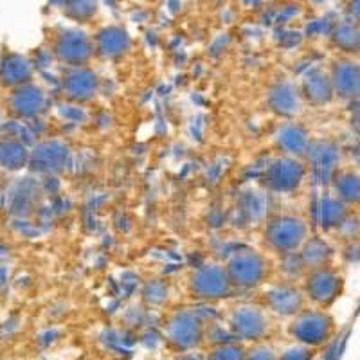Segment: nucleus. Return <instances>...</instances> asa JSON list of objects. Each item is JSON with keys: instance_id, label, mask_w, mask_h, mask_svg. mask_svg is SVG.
Masks as SVG:
<instances>
[{"instance_id": "19", "label": "nucleus", "mask_w": 360, "mask_h": 360, "mask_svg": "<svg viewBox=\"0 0 360 360\" xmlns=\"http://www.w3.org/2000/svg\"><path fill=\"white\" fill-rule=\"evenodd\" d=\"M346 217H348V209L342 202L337 200L335 197L321 198L317 205V220L323 229H339V225L346 220Z\"/></svg>"}, {"instance_id": "14", "label": "nucleus", "mask_w": 360, "mask_h": 360, "mask_svg": "<svg viewBox=\"0 0 360 360\" xmlns=\"http://www.w3.org/2000/svg\"><path fill=\"white\" fill-rule=\"evenodd\" d=\"M301 96H303L308 103L315 105V107L328 105V103L333 99V96H335L330 74H324L323 70H311L307 78L303 79Z\"/></svg>"}, {"instance_id": "27", "label": "nucleus", "mask_w": 360, "mask_h": 360, "mask_svg": "<svg viewBox=\"0 0 360 360\" xmlns=\"http://www.w3.org/2000/svg\"><path fill=\"white\" fill-rule=\"evenodd\" d=\"M67 13L74 18H89L96 13V0H69Z\"/></svg>"}, {"instance_id": "20", "label": "nucleus", "mask_w": 360, "mask_h": 360, "mask_svg": "<svg viewBox=\"0 0 360 360\" xmlns=\"http://www.w3.org/2000/svg\"><path fill=\"white\" fill-rule=\"evenodd\" d=\"M13 107L20 115H37L38 112L44 110L45 107V96L40 89H34V86H25L20 92L15 94L13 98Z\"/></svg>"}, {"instance_id": "15", "label": "nucleus", "mask_w": 360, "mask_h": 360, "mask_svg": "<svg viewBox=\"0 0 360 360\" xmlns=\"http://www.w3.org/2000/svg\"><path fill=\"white\" fill-rule=\"evenodd\" d=\"M96 53L107 60H115L128 53L130 49V37L121 27H107L96 38Z\"/></svg>"}, {"instance_id": "23", "label": "nucleus", "mask_w": 360, "mask_h": 360, "mask_svg": "<svg viewBox=\"0 0 360 360\" xmlns=\"http://www.w3.org/2000/svg\"><path fill=\"white\" fill-rule=\"evenodd\" d=\"M25 159H27V153H25V148L20 143H17V141L0 143V164L4 168H20L22 164L25 162Z\"/></svg>"}, {"instance_id": "31", "label": "nucleus", "mask_w": 360, "mask_h": 360, "mask_svg": "<svg viewBox=\"0 0 360 360\" xmlns=\"http://www.w3.org/2000/svg\"><path fill=\"white\" fill-rule=\"evenodd\" d=\"M349 15L356 24H360V0H352L349 2Z\"/></svg>"}, {"instance_id": "26", "label": "nucleus", "mask_w": 360, "mask_h": 360, "mask_svg": "<svg viewBox=\"0 0 360 360\" xmlns=\"http://www.w3.org/2000/svg\"><path fill=\"white\" fill-rule=\"evenodd\" d=\"M207 360H245V349L234 342L217 344L207 355Z\"/></svg>"}, {"instance_id": "6", "label": "nucleus", "mask_w": 360, "mask_h": 360, "mask_svg": "<svg viewBox=\"0 0 360 360\" xmlns=\"http://www.w3.org/2000/svg\"><path fill=\"white\" fill-rule=\"evenodd\" d=\"M344 290V279L337 270L330 266L310 270L304 279V295L310 299L317 308L332 307Z\"/></svg>"}, {"instance_id": "2", "label": "nucleus", "mask_w": 360, "mask_h": 360, "mask_svg": "<svg viewBox=\"0 0 360 360\" xmlns=\"http://www.w3.org/2000/svg\"><path fill=\"white\" fill-rule=\"evenodd\" d=\"M308 240V225L303 218L294 214H281L269 221L265 229V242L272 250L285 256L295 254Z\"/></svg>"}, {"instance_id": "24", "label": "nucleus", "mask_w": 360, "mask_h": 360, "mask_svg": "<svg viewBox=\"0 0 360 360\" xmlns=\"http://www.w3.org/2000/svg\"><path fill=\"white\" fill-rule=\"evenodd\" d=\"M333 41L339 49L346 51V53H353L360 47V31L356 25L342 24L335 29L333 33Z\"/></svg>"}, {"instance_id": "25", "label": "nucleus", "mask_w": 360, "mask_h": 360, "mask_svg": "<svg viewBox=\"0 0 360 360\" xmlns=\"http://www.w3.org/2000/svg\"><path fill=\"white\" fill-rule=\"evenodd\" d=\"M29 74H31V67L20 56H11L8 60V63L2 67V76L6 78L4 82L8 83L25 82L29 78Z\"/></svg>"}, {"instance_id": "4", "label": "nucleus", "mask_w": 360, "mask_h": 360, "mask_svg": "<svg viewBox=\"0 0 360 360\" xmlns=\"http://www.w3.org/2000/svg\"><path fill=\"white\" fill-rule=\"evenodd\" d=\"M164 335L180 353H189L204 339V323L195 311L179 310L164 324Z\"/></svg>"}, {"instance_id": "8", "label": "nucleus", "mask_w": 360, "mask_h": 360, "mask_svg": "<svg viewBox=\"0 0 360 360\" xmlns=\"http://www.w3.org/2000/svg\"><path fill=\"white\" fill-rule=\"evenodd\" d=\"M231 330L242 340H262L269 332V317L258 307L243 304L231 314Z\"/></svg>"}, {"instance_id": "16", "label": "nucleus", "mask_w": 360, "mask_h": 360, "mask_svg": "<svg viewBox=\"0 0 360 360\" xmlns=\"http://www.w3.org/2000/svg\"><path fill=\"white\" fill-rule=\"evenodd\" d=\"M333 256L332 247L324 242L323 238H308L304 245L301 247V252H299V262L303 265V269H307L308 272L315 269H323L328 266L330 259Z\"/></svg>"}, {"instance_id": "7", "label": "nucleus", "mask_w": 360, "mask_h": 360, "mask_svg": "<svg viewBox=\"0 0 360 360\" xmlns=\"http://www.w3.org/2000/svg\"><path fill=\"white\" fill-rule=\"evenodd\" d=\"M307 168L295 157H279L269 164L265 172V182L276 193H292L301 186Z\"/></svg>"}, {"instance_id": "9", "label": "nucleus", "mask_w": 360, "mask_h": 360, "mask_svg": "<svg viewBox=\"0 0 360 360\" xmlns=\"http://www.w3.org/2000/svg\"><path fill=\"white\" fill-rule=\"evenodd\" d=\"M94 51V41L82 31H65L54 45L58 60L70 67H85Z\"/></svg>"}, {"instance_id": "10", "label": "nucleus", "mask_w": 360, "mask_h": 360, "mask_svg": "<svg viewBox=\"0 0 360 360\" xmlns=\"http://www.w3.org/2000/svg\"><path fill=\"white\" fill-rule=\"evenodd\" d=\"M330 79H332L337 98L344 101H353L360 98V65L356 62H352V60L335 62L330 72Z\"/></svg>"}, {"instance_id": "21", "label": "nucleus", "mask_w": 360, "mask_h": 360, "mask_svg": "<svg viewBox=\"0 0 360 360\" xmlns=\"http://www.w3.org/2000/svg\"><path fill=\"white\" fill-rule=\"evenodd\" d=\"M67 159L65 146L58 143H47L44 146L38 148V152L34 153V162H38V168L45 169V172H56L62 168V164Z\"/></svg>"}, {"instance_id": "18", "label": "nucleus", "mask_w": 360, "mask_h": 360, "mask_svg": "<svg viewBox=\"0 0 360 360\" xmlns=\"http://www.w3.org/2000/svg\"><path fill=\"white\" fill-rule=\"evenodd\" d=\"M337 200L344 205H360V175L355 172H339L332 180Z\"/></svg>"}, {"instance_id": "28", "label": "nucleus", "mask_w": 360, "mask_h": 360, "mask_svg": "<svg viewBox=\"0 0 360 360\" xmlns=\"http://www.w3.org/2000/svg\"><path fill=\"white\" fill-rule=\"evenodd\" d=\"M278 360H311V348L301 344V346L287 349L281 356H278Z\"/></svg>"}, {"instance_id": "5", "label": "nucleus", "mask_w": 360, "mask_h": 360, "mask_svg": "<svg viewBox=\"0 0 360 360\" xmlns=\"http://www.w3.org/2000/svg\"><path fill=\"white\" fill-rule=\"evenodd\" d=\"M189 292L195 299L200 301H220L229 297L233 292V285L227 276V270L221 265H204L198 266L189 278Z\"/></svg>"}, {"instance_id": "17", "label": "nucleus", "mask_w": 360, "mask_h": 360, "mask_svg": "<svg viewBox=\"0 0 360 360\" xmlns=\"http://www.w3.org/2000/svg\"><path fill=\"white\" fill-rule=\"evenodd\" d=\"M278 146L281 148L283 153L297 159L308 152V146H310L308 131L299 124H285L278 134Z\"/></svg>"}, {"instance_id": "29", "label": "nucleus", "mask_w": 360, "mask_h": 360, "mask_svg": "<svg viewBox=\"0 0 360 360\" xmlns=\"http://www.w3.org/2000/svg\"><path fill=\"white\" fill-rule=\"evenodd\" d=\"M245 360H278V355H276L272 348L256 346V348L250 349L249 353H245Z\"/></svg>"}, {"instance_id": "30", "label": "nucleus", "mask_w": 360, "mask_h": 360, "mask_svg": "<svg viewBox=\"0 0 360 360\" xmlns=\"http://www.w3.org/2000/svg\"><path fill=\"white\" fill-rule=\"evenodd\" d=\"M162 285H157V283H153V285H150L148 287V290L144 292V295H146V299L150 301V303L153 304H160L166 299V295H159V290H162Z\"/></svg>"}, {"instance_id": "22", "label": "nucleus", "mask_w": 360, "mask_h": 360, "mask_svg": "<svg viewBox=\"0 0 360 360\" xmlns=\"http://www.w3.org/2000/svg\"><path fill=\"white\" fill-rule=\"evenodd\" d=\"M308 155L314 160V168L317 169H333L339 162V153L337 148L330 143H315L308 146Z\"/></svg>"}, {"instance_id": "3", "label": "nucleus", "mask_w": 360, "mask_h": 360, "mask_svg": "<svg viewBox=\"0 0 360 360\" xmlns=\"http://www.w3.org/2000/svg\"><path fill=\"white\" fill-rule=\"evenodd\" d=\"M233 288H256L269 276V262L256 250L243 249L233 254L225 265Z\"/></svg>"}, {"instance_id": "32", "label": "nucleus", "mask_w": 360, "mask_h": 360, "mask_svg": "<svg viewBox=\"0 0 360 360\" xmlns=\"http://www.w3.org/2000/svg\"><path fill=\"white\" fill-rule=\"evenodd\" d=\"M352 128L356 135H360V112H356L352 117Z\"/></svg>"}, {"instance_id": "33", "label": "nucleus", "mask_w": 360, "mask_h": 360, "mask_svg": "<svg viewBox=\"0 0 360 360\" xmlns=\"http://www.w3.org/2000/svg\"><path fill=\"white\" fill-rule=\"evenodd\" d=\"M176 360H204L197 355H191V353H182L180 356H176Z\"/></svg>"}, {"instance_id": "12", "label": "nucleus", "mask_w": 360, "mask_h": 360, "mask_svg": "<svg viewBox=\"0 0 360 360\" xmlns=\"http://www.w3.org/2000/svg\"><path fill=\"white\" fill-rule=\"evenodd\" d=\"M304 297H307L304 290L281 285L266 292L265 303L270 310L283 317H295L299 311L304 310Z\"/></svg>"}, {"instance_id": "1", "label": "nucleus", "mask_w": 360, "mask_h": 360, "mask_svg": "<svg viewBox=\"0 0 360 360\" xmlns=\"http://www.w3.org/2000/svg\"><path fill=\"white\" fill-rule=\"evenodd\" d=\"M290 335L308 348H321L333 339L337 330L335 319L323 308L299 311L290 324Z\"/></svg>"}, {"instance_id": "11", "label": "nucleus", "mask_w": 360, "mask_h": 360, "mask_svg": "<svg viewBox=\"0 0 360 360\" xmlns=\"http://www.w3.org/2000/svg\"><path fill=\"white\" fill-rule=\"evenodd\" d=\"M63 92L70 101H90L98 92V78L86 67H72V70H69L63 78Z\"/></svg>"}, {"instance_id": "13", "label": "nucleus", "mask_w": 360, "mask_h": 360, "mask_svg": "<svg viewBox=\"0 0 360 360\" xmlns=\"http://www.w3.org/2000/svg\"><path fill=\"white\" fill-rule=\"evenodd\" d=\"M269 105L281 117H294L301 112L303 96L292 83H279L270 90Z\"/></svg>"}, {"instance_id": "34", "label": "nucleus", "mask_w": 360, "mask_h": 360, "mask_svg": "<svg viewBox=\"0 0 360 360\" xmlns=\"http://www.w3.org/2000/svg\"><path fill=\"white\" fill-rule=\"evenodd\" d=\"M353 157H355L356 164H359V166H360V144L355 148V152H353Z\"/></svg>"}]
</instances>
